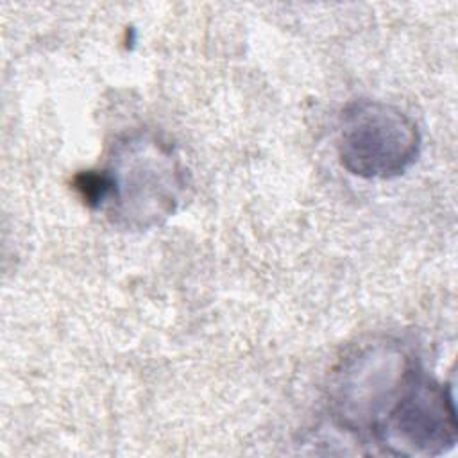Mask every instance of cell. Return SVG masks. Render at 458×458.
<instances>
[{
    "label": "cell",
    "mask_w": 458,
    "mask_h": 458,
    "mask_svg": "<svg viewBox=\"0 0 458 458\" xmlns=\"http://www.w3.org/2000/svg\"><path fill=\"white\" fill-rule=\"evenodd\" d=\"M413 372V363L388 344L369 345L351 354L336 372L333 394L342 426L372 431Z\"/></svg>",
    "instance_id": "277c9868"
},
{
    "label": "cell",
    "mask_w": 458,
    "mask_h": 458,
    "mask_svg": "<svg viewBox=\"0 0 458 458\" xmlns=\"http://www.w3.org/2000/svg\"><path fill=\"white\" fill-rule=\"evenodd\" d=\"M419 147L417 123L390 104L361 100L342 113L338 156L354 175L397 177L415 163Z\"/></svg>",
    "instance_id": "7a4b0ae2"
},
{
    "label": "cell",
    "mask_w": 458,
    "mask_h": 458,
    "mask_svg": "<svg viewBox=\"0 0 458 458\" xmlns=\"http://www.w3.org/2000/svg\"><path fill=\"white\" fill-rule=\"evenodd\" d=\"M456 428L454 403L447 388L415 369L370 433L390 454L435 456L454 445Z\"/></svg>",
    "instance_id": "3957f363"
},
{
    "label": "cell",
    "mask_w": 458,
    "mask_h": 458,
    "mask_svg": "<svg viewBox=\"0 0 458 458\" xmlns=\"http://www.w3.org/2000/svg\"><path fill=\"white\" fill-rule=\"evenodd\" d=\"M104 204L113 220L127 227H148L174 213L184 186L179 161L150 136L120 141L106 170Z\"/></svg>",
    "instance_id": "6da1fadb"
}]
</instances>
